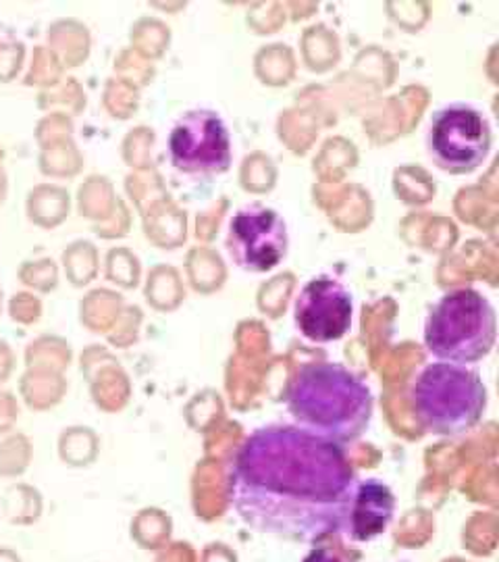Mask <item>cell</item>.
<instances>
[{"label": "cell", "instance_id": "6da1fadb", "mask_svg": "<svg viewBox=\"0 0 499 562\" xmlns=\"http://www.w3.org/2000/svg\"><path fill=\"white\" fill-rule=\"evenodd\" d=\"M359 477L345 450L296 425L254 429L229 469V503L246 527L294 542L340 536Z\"/></svg>", "mask_w": 499, "mask_h": 562}, {"label": "cell", "instance_id": "7a4b0ae2", "mask_svg": "<svg viewBox=\"0 0 499 562\" xmlns=\"http://www.w3.org/2000/svg\"><path fill=\"white\" fill-rule=\"evenodd\" d=\"M285 404L298 429L343 448L371 427L375 396L368 383L340 362H306L290 383Z\"/></svg>", "mask_w": 499, "mask_h": 562}, {"label": "cell", "instance_id": "3957f363", "mask_svg": "<svg viewBox=\"0 0 499 562\" xmlns=\"http://www.w3.org/2000/svg\"><path fill=\"white\" fill-rule=\"evenodd\" d=\"M412 411L433 436L454 438L473 429L487 411V387L466 364H427L412 383Z\"/></svg>", "mask_w": 499, "mask_h": 562}, {"label": "cell", "instance_id": "277c9868", "mask_svg": "<svg viewBox=\"0 0 499 562\" xmlns=\"http://www.w3.org/2000/svg\"><path fill=\"white\" fill-rule=\"evenodd\" d=\"M496 338V308L475 288L443 294L424 322V346L440 362L468 367L483 361L494 350Z\"/></svg>", "mask_w": 499, "mask_h": 562}, {"label": "cell", "instance_id": "5b68a950", "mask_svg": "<svg viewBox=\"0 0 499 562\" xmlns=\"http://www.w3.org/2000/svg\"><path fill=\"white\" fill-rule=\"evenodd\" d=\"M494 144L491 123L483 109L470 102H450L438 109L429 123L427 150L433 162L454 176L479 169Z\"/></svg>", "mask_w": 499, "mask_h": 562}, {"label": "cell", "instance_id": "8992f818", "mask_svg": "<svg viewBox=\"0 0 499 562\" xmlns=\"http://www.w3.org/2000/svg\"><path fill=\"white\" fill-rule=\"evenodd\" d=\"M169 157L185 176H220L234 161L231 134L213 109H192L169 134Z\"/></svg>", "mask_w": 499, "mask_h": 562}, {"label": "cell", "instance_id": "52a82bcc", "mask_svg": "<svg viewBox=\"0 0 499 562\" xmlns=\"http://www.w3.org/2000/svg\"><path fill=\"white\" fill-rule=\"evenodd\" d=\"M225 248L229 259L248 273L273 271L290 250L287 223L266 204H246L229 222Z\"/></svg>", "mask_w": 499, "mask_h": 562}, {"label": "cell", "instance_id": "ba28073f", "mask_svg": "<svg viewBox=\"0 0 499 562\" xmlns=\"http://www.w3.org/2000/svg\"><path fill=\"white\" fill-rule=\"evenodd\" d=\"M352 292L331 276H319L299 290L294 322L299 334L315 344L338 341L352 329Z\"/></svg>", "mask_w": 499, "mask_h": 562}, {"label": "cell", "instance_id": "9c48e42d", "mask_svg": "<svg viewBox=\"0 0 499 562\" xmlns=\"http://www.w3.org/2000/svg\"><path fill=\"white\" fill-rule=\"evenodd\" d=\"M394 513L396 496L389 485L379 480L359 482L341 522L340 536L348 542H371L387 531Z\"/></svg>", "mask_w": 499, "mask_h": 562}, {"label": "cell", "instance_id": "30bf717a", "mask_svg": "<svg viewBox=\"0 0 499 562\" xmlns=\"http://www.w3.org/2000/svg\"><path fill=\"white\" fill-rule=\"evenodd\" d=\"M304 562H356L350 559V554H345L343 550H338L333 546H319L315 550H310V554L304 559Z\"/></svg>", "mask_w": 499, "mask_h": 562}]
</instances>
